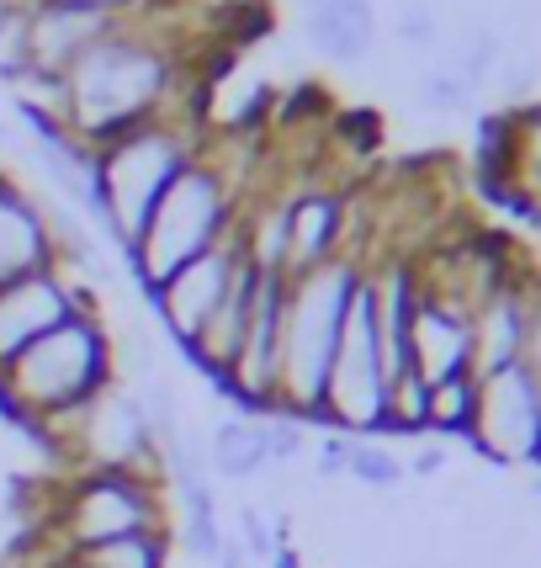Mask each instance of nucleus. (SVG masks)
<instances>
[{
	"label": "nucleus",
	"instance_id": "f257e3e1",
	"mask_svg": "<svg viewBox=\"0 0 541 568\" xmlns=\"http://www.w3.org/2000/svg\"><path fill=\"white\" fill-rule=\"evenodd\" d=\"M192 91L197 85L186 80L181 53L160 32H144L139 17H123L59 74V128L80 149H96L127 128L186 106Z\"/></svg>",
	"mask_w": 541,
	"mask_h": 568
},
{
	"label": "nucleus",
	"instance_id": "f03ea898",
	"mask_svg": "<svg viewBox=\"0 0 541 568\" xmlns=\"http://www.w3.org/2000/svg\"><path fill=\"white\" fill-rule=\"evenodd\" d=\"M202 144H207V128H202L197 91L186 97V106L96 144L91 149V229H101L106 245L127 255L154 202L197 160Z\"/></svg>",
	"mask_w": 541,
	"mask_h": 568
},
{
	"label": "nucleus",
	"instance_id": "7ed1b4c3",
	"mask_svg": "<svg viewBox=\"0 0 541 568\" xmlns=\"http://www.w3.org/2000/svg\"><path fill=\"white\" fill-rule=\"evenodd\" d=\"M245 202H249L245 171H234L223 160V149L207 139L197 160L165 186V197L154 202V213L144 219L139 240L127 245L123 261H127V272H133V282L144 293H154L165 276L192 266L207 250H218L234 234Z\"/></svg>",
	"mask_w": 541,
	"mask_h": 568
},
{
	"label": "nucleus",
	"instance_id": "20e7f679",
	"mask_svg": "<svg viewBox=\"0 0 541 568\" xmlns=\"http://www.w3.org/2000/svg\"><path fill=\"white\" fill-rule=\"evenodd\" d=\"M112 383H118L112 324L101 320L96 303V308H80L64 324H53L49 335H38L22 356H11L0 367V409L11 420L43 430V425L85 409Z\"/></svg>",
	"mask_w": 541,
	"mask_h": 568
},
{
	"label": "nucleus",
	"instance_id": "39448f33",
	"mask_svg": "<svg viewBox=\"0 0 541 568\" xmlns=\"http://www.w3.org/2000/svg\"><path fill=\"white\" fill-rule=\"evenodd\" d=\"M361 272H367L361 255H340L329 266L287 276L282 341H276V415L319 425L324 377H329V362H335V346H340L350 297L361 287Z\"/></svg>",
	"mask_w": 541,
	"mask_h": 568
},
{
	"label": "nucleus",
	"instance_id": "423d86ee",
	"mask_svg": "<svg viewBox=\"0 0 541 568\" xmlns=\"http://www.w3.org/2000/svg\"><path fill=\"white\" fill-rule=\"evenodd\" d=\"M171 531L165 526V478L127 468H80L64 473L49 499V547L91 552V547Z\"/></svg>",
	"mask_w": 541,
	"mask_h": 568
},
{
	"label": "nucleus",
	"instance_id": "0eeeda50",
	"mask_svg": "<svg viewBox=\"0 0 541 568\" xmlns=\"http://www.w3.org/2000/svg\"><path fill=\"white\" fill-rule=\"evenodd\" d=\"M388 362H382V335H377V308H371V282L361 272V287L350 297L340 346L324 377L319 398V425L324 430H345V436H382L388 425Z\"/></svg>",
	"mask_w": 541,
	"mask_h": 568
},
{
	"label": "nucleus",
	"instance_id": "6e6552de",
	"mask_svg": "<svg viewBox=\"0 0 541 568\" xmlns=\"http://www.w3.org/2000/svg\"><path fill=\"white\" fill-rule=\"evenodd\" d=\"M49 452L64 463V473L80 468H127V473H160V446L144 420V404L133 388L112 383L85 409L38 430Z\"/></svg>",
	"mask_w": 541,
	"mask_h": 568
},
{
	"label": "nucleus",
	"instance_id": "1a4fd4ad",
	"mask_svg": "<svg viewBox=\"0 0 541 568\" xmlns=\"http://www.w3.org/2000/svg\"><path fill=\"white\" fill-rule=\"evenodd\" d=\"M468 442L493 468H541V372L531 362L478 377V415Z\"/></svg>",
	"mask_w": 541,
	"mask_h": 568
},
{
	"label": "nucleus",
	"instance_id": "9d476101",
	"mask_svg": "<svg viewBox=\"0 0 541 568\" xmlns=\"http://www.w3.org/2000/svg\"><path fill=\"white\" fill-rule=\"evenodd\" d=\"M239 229V223H234ZM234 266H239V234H228L218 250H207V255H197L192 266H181L175 276H165L149 297V314L160 320V329L171 335V346L186 356V351L197 346L202 324L213 320V308L223 303V293H228V276H234Z\"/></svg>",
	"mask_w": 541,
	"mask_h": 568
},
{
	"label": "nucleus",
	"instance_id": "9b49d317",
	"mask_svg": "<svg viewBox=\"0 0 541 568\" xmlns=\"http://www.w3.org/2000/svg\"><path fill=\"white\" fill-rule=\"evenodd\" d=\"M80 308H96V293L70 266H49V272H32L22 282H6L0 287V367Z\"/></svg>",
	"mask_w": 541,
	"mask_h": 568
},
{
	"label": "nucleus",
	"instance_id": "f8f14e48",
	"mask_svg": "<svg viewBox=\"0 0 541 568\" xmlns=\"http://www.w3.org/2000/svg\"><path fill=\"white\" fill-rule=\"evenodd\" d=\"M282 202V261H287V276L314 272V266H329L340 255H356L350 250V197L335 192V186H297Z\"/></svg>",
	"mask_w": 541,
	"mask_h": 568
},
{
	"label": "nucleus",
	"instance_id": "ddd939ff",
	"mask_svg": "<svg viewBox=\"0 0 541 568\" xmlns=\"http://www.w3.org/2000/svg\"><path fill=\"white\" fill-rule=\"evenodd\" d=\"M123 17H101V11H74V6H49V0H27L22 11V74H59L70 70L80 53L101 43Z\"/></svg>",
	"mask_w": 541,
	"mask_h": 568
},
{
	"label": "nucleus",
	"instance_id": "4468645a",
	"mask_svg": "<svg viewBox=\"0 0 541 568\" xmlns=\"http://www.w3.org/2000/svg\"><path fill=\"white\" fill-rule=\"evenodd\" d=\"M49 266H59L49 197L22 186L11 171H0V287Z\"/></svg>",
	"mask_w": 541,
	"mask_h": 568
},
{
	"label": "nucleus",
	"instance_id": "2eb2a0df",
	"mask_svg": "<svg viewBox=\"0 0 541 568\" xmlns=\"http://www.w3.org/2000/svg\"><path fill=\"white\" fill-rule=\"evenodd\" d=\"M409 372L419 383H446L472 372V314L462 303L419 287L415 320H409Z\"/></svg>",
	"mask_w": 541,
	"mask_h": 568
},
{
	"label": "nucleus",
	"instance_id": "dca6fc26",
	"mask_svg": "<svg viewBox=\"0 0 541 568\" xmlns=\"http://www.w3.org/2000/svg\"><path fill=\"white\" fill-rule=\"evenodd\" d=\"M531 320H537V287L516 282L499 287L472 308V377L531 362Z\"/></svg>",
	"mask_w": 541,
	"mask_h": 568
},
{
	"label": "nucleus",
	"instance_id": "f3484780",
	"mask_svg": "<svg viewBox=\"0 0 541 568\" xmlns=\"http://www.w3.org/2000/svg\"><path fill=\"white\" fill-rule=\"evenodd\" d=\"M297 17H303V38L308 49L340 64V70H356L367 64L371 49H377V11L371 0H297Z\"/></svg>",
	"mask_w": 541,
	"mask_h": 568
},
{
	"label": "nucleus",
	"instance_id": "a211bd4d",
	"mask_svg": "<svg viewBox=\"0 0 541 568\" xmlns=\"http://www.w3.org/2000/svg\"><path fill=\"white\" fill-rule=\"evenodd\" d=\"M261 266L245 255V245H239V266H234V276H228V293H223V303L213 308V320L202 324L197 346L186 351V362L207 377V383H218L223 372H228V362H234V351H239V341H245V324L249 314H255V297H261Z\"/></svg>",
	"mask_w": 541,
	"mask_h": 568
},
{
	"label": "nucleus",
	"instance_id": "6ab92c4d",
	"mask_svg": "<svg viewBox=\"0 0 541 568\" xmlns=\"http://www.w3.org/2000/svg\"><path fill=\"white\" fill-rule=\"evenodd\" d=\"M207 452V473L223 484H255L270 478V452H266V425L261 415H228L202 436Z\"/></svg>",
	"mask_w": 541,
	"mask_h": 568
},
{
	"label": "nucleus",
	"instance_id": "aec40b11",
	"mask_svg": "<svg viewBox=\"0 0 541 568\" xmlns=\"http://www.w3.org/2000/svg\"><path fill=\"white\" fill-rule=\"evenodd\" d=\"M175 495V542L181 552L192 558V564H218L223 558V542H228V531H223V516H218V489H213V478H197V484H186V489H171Z\"/></svg>",
	"mask_w": 541,
	"mask_h": 568
},
{
	"label": "nucleus",
	"instance_id": "412c9836",
	"mask_svg": "<svg viewBox=\"0 0 541 568\" xmlns=\"http://www.w3.org/2000/svg\"><path fill=\"white\" fill-rule=\"evenodd\" d=\"M472 415H478V377H472V372L446 377V383H430V398H425V436H436V442H468Z\"/></svg>",
	"mask_w": 541,
	"mask_h": 568
},
{
	"label": "nucleus",
	"instance_id": "4be33fe9",
	"mask_svg": "<svg viewBox=\"0 0 541 568\" xmlns=\"http://www.w3.org/2000/svg\"><path fill=\"white\" fill-rule=\"evenodd\" d=\"M345 478L361 484V489H398L409 473H404V457L394 452V442H382V436H356V442H350Z\"/></svg>",
	"mask_w": 541,
	"mask_h": 568
},
{
	"label": "nucleus",
	"instance_id": "5701e85b",
	"mask_svg": "<svg viewBox=\"0 0 541 568\" xmlns=\"http://www.w3.org/2000/svg\"><path fill=\"white\" fill-rule=\"evenodd\" d=\"M96 568H171V531H149V537H123V542H106L80 552Z\"/></svg>",
	"mask_w": 541,
	"mask_h": 568
},
{
	"label": "nucleus",
	"instance_id": "b1692460",
	"mask_svg": "<svg viewBox=\"0 0 541 568\" xmlns=\"http://www.w3.org/2000/svg\"><path fill=\"white\" fill-rule=\"evenodd\" d=\"M394 32L404 49L436 53L441 49V11H436V0H404L394 17Z\"/></svg>",
	"mask_w": 541,
	"mask_h": 568
},
{
	"label": "nucleus",
	"instance_id": "393cba45",
	"mask_svg": "<svg viewBox=\"0 0 541 568\" xmlns=\"http://www.w3.org/2000/svg\"><path fill=\"white\" fill-rule=\"evenodd\" d=\"M472 97H478V85H472L462 70H451L446 59L419 80V101H425L430 112H462V106H472Z\"/></svg>",
	"mask_w": 541,
	"mask_h": 568
},
{
	"label": "nucleus",
	"instance_id": "a878e982",
	"mask_svg": "<svg viewBox=\"0 0 541 568\" xmlns=\"http://www.w3.org/2000/svg\"><path fill=\"white\" fill-rule=\"evenodd\" d=\"M266 425V452H270V473L293 468L297 457L308 452V425L293 420V415H261Z\"/></svg>",
	"mask_w": 541,
	"mask_h": 568
},
{
	"label": "nucleus",
	"instance_id": "bb28decb",
	"mask_svg": "<svg viewBox=\"0 0 541 568\" xmlns=\"http://www.w3.org/2000/svg\"><path fill=\"white\" fill-rule=\"evenodd\" d=\"M350 442H356V436H345V430H324L319 442H314V473H319V478H345Z\"/></svg>",
	"mask_w": 541,
	"mask_h": 568
},
{
	"label": "nucleus",
	"instance_id": "cd10ccee",
	"mask_svg": "<svg viewBox=\"0 0 541 568\" xmlns=\"http://www.w3.org/2000/svg\"><path fill=\"white\" fill-rule=\"evenodd\" d=\"M441 468H446V442H436V436H419L415 452L404 457V473H415V478H436Z\"/></svg>",
	"mask_w": 541,
	"mask_h": 568
},
{
	"label": "nucleus",
	"instance_id": "c85d7f7f",
	"mask_svg": "<svg viewBox=\"0 0 541 568\" xmlns=\"http://www.w3.org/2000/svg\"><path fill=\"white\" fill-rule=\"evenodd\" d=\"M49 6H74V11H101V17H139L160 0H49Z\"/></svg>",
	"mask_w": 541,
	"mask_h": 568
},
{
	"label": "nucleus",
	"instance_id": "c756f323",
	"mask_svg": "<svg viewBox=\"0 0 541 568\" xmlns=\"http://www.w3.org/2000/svg\"><path fill=\"white\" fill-rule=\"evenodd\" d=\"M38 568H96V564H91V558H80V552H53L49 547V558H43Z\"/></svg>",
	"mask_w": 541,
	"mask_h": 568
},
{
	"label": "nucleus",
	"instance_id": "7c9ffc66",
	"mask_svg": "<svg viewBox=\"0 0 541 568\" xmlns=\"http://www.w3.org/2000/svg\"><path fill=\"white\" fill-rule=\"evenodd\" d=\"M213 568H255V564H249V558H245V547H239V542H234V537H228V542H223V558H218V564H213Z\"/></svg>",
	"mask_w": 541,
	"mask_h": 568
},
{
	"label": "nucleus",
	"instance_id": "2f4dec72",
	"mask_svg": "<svg viewBox=\"0 0 541 568\" xmlns=\"http://www.w3.org/2000/svg\"><path fill=\"white\" fill-rule=\"evenodd\" d=\"M22 6H27V0H0V38H6V27L22 17Z\"/></svg>",
	"mask_w": 541,
	"mask_h": 568
},
{
	"label": "nucleus",
	"instance_id": "473e14b6",
	"mask_svg": "<svg viewBox=\"0 0 541 568\" xmlns=\"http://www.w3.org/2000/svg\"><path fill=\"white\" fill-rule=\"evenodd\" d=\"M531 495H537V499H541V468H537V473H531Z\"/></svg>",
	"mask_w": 541,
	"mask_h": 568
}]
</instances>
